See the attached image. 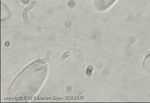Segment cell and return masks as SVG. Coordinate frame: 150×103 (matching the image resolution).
Masks as SVG:
<instances>
[{"mask_svg": "<svg viewBox=\"0 0 150 103\" xmlns=\"http://www.w3.org/2000/svg\"><path fill=\"white\" fill-rule=\"evenodd\" d=\"M142 67L147 73L150 74V53H149L142 62Z\"/></svg>", "mask_w": 150, "mask_h": 103, "instance_id": "cell-3", "label": "cell"}, {"mask_svg": "<svg viewBox=\"0 0 150 103\" xmlns=\"http://www.w3.org/2000/svg\"><path fill=\"white\" fill-rule=\"evenodd\" d=\"M116 0H94V6L98 11L103 12L109 9Z\"/></svg>", "mask_w": 150, "mask_h": 103, "instance_id": "cell-2", "label": "cell"}, {"mask_svg": "<svg viewBox=\"0 0 150 103\" xmlns=\"http://www.w3.org/2000/svg\"><path fill=\"white\" fill-rule=\"evenodd\" d=\"M48 74L47 61L34 60L24 67L12 81L7 98L12 102H29L37 94Z\"/></svg>", "mask_w": 150, "mask_h": 103, "instance_id": "cell-1", "label": "cell"}]
</instances>
